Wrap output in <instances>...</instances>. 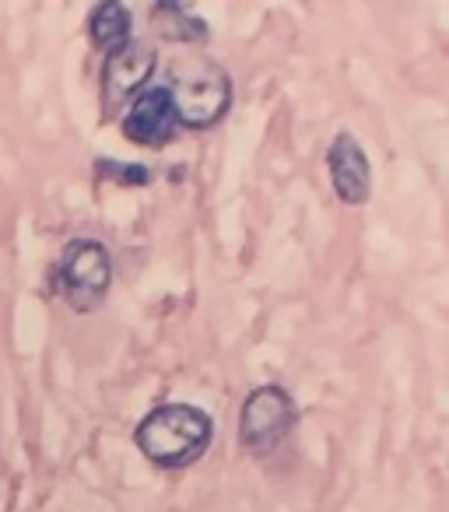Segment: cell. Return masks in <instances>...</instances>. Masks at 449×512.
Wrapping results in <instances>:
<instances>
[{
	"instance_id": "cell-9",
	"label": "cell",
	"mask_w": 449,
	"mask_h": 512,
	"mask_svg": "<svg viewBox=\"0 0 449 512\" xmlns=\"http://www.w3.org/2000/svg\"><path fill=\"white\" fill-rule=\"evenodd\" d=\"M151 25H155V32L162 39H169V43H207V22L204 18H197L193 11H186L183 4H176V0H162V4H155L151 8Z\"/></svg>"
},
{
	"instance_id": "cell-7",
	"label": "cell",
	"mask_w": 449,
	"mask_h": 512,
	"mask_svg": "<svg viewBox=\"0 0 449 512\" xmlns=\"http://www.w3.org/2000/svg\"><path fill=\"white\" fill-rule=\"evenodd\" d=\"M327 172L337 200L348 207H362L372 197V165L355 134H337L327 148Z\"/></svg>"
},
{
	"instance_id": "cell-4",
	"label": "cell",
	"mask_w": 449,
	"mask_h": 512,
	"mask_svg": "<svg viewBox=\"0 0 449 512\" xmlns=\"http://www.w3.org/2000/svg\"><path fill=\"white\" fill-rule=\"evenodd\" d=\"M295 425H299V407L285 386H257L239 407V442L253 456H271L274 449H281L292 439Z\"/></svg>"
},
{
	"instance_id": "cell-8",
	"label": "cell",
	"mask_w": 449,
	"mask_h": 512,
	"mask_svg": "<svg viewBox=\"0 0 449 512\" xmlns=\"http://www.w3.org/2000/svg\"><path fill=\"white\" fill-rule=\"evenodd\" d=\"M130 32H134V15L120 0H106V4L92 8V15H88V39L106 57L130 43Z\"/></svg>"
},
{
	"instance_id": "cell-2",
	"label": "cell",
	"mask_w": 449,
	"mask_h": 512,
	"mask_svg": "<svg viewBox=\"0 0 449 512\" xmlns=\"http://www.w3.org/2000/svg\"><path fill=\"white\" fill-rule=\"evenodd\" d=\"M183 130H211L232 109V78L221 64L207 57H190L172 67L169 85Z\"/></svg>"
},
{
	"instance_id": "cell-6",
	"label": "cell",
	"mask_w": 449,
	"mask_h": 512,
	"mask_svg": "<svg viewBox=\"0 0 449 512\" xmlns=\"http://www.w3.org/2000/svg\"><path fill=\"white\" fill-rule=\"evenodd\" d=\"M120 130L130 144L137 148H165V144L176 141L179 127V116L176 106H172V95L165 85H148L120 116Z\"/></svg>"
},
{
	"instance_id": "cell-5",
	"label": "cell",
	"mask_w": 449,
	"mask_h": 512,
	"mask_svg": "<svg viewBox=\"0 0 449 512\" xmlns=\"http://www.w3.org/2000/svg\"><path fill=\"white\" fill-rule=\"evenodd\" d=\"M155 67H158V53L155 46L148 43H134L130 39L123 50L109 53L102 60V74H99V102H102V113L109 116H123V109L151 85L155 78Z\"/></svg>"
},
{
	"instance_id": "cell-10",
	"label": "cell",
	"mask_w": 449,
	"mask_h": 512,
	"mask_svg": "<svg viewBox=\"0 0 449 512\" xmlns=\"http://www.w3.org/2000/svg\"><path fill=\"white\" fill-rule=\"evenodd\" d=\"M95 172L102 179H113L120 186H148L151 183V169L137 162H109V158H99L95 162Z\"/></svg>"
},
{
	"instance_id": "cell-1",
	"label": "cell",
	"mask_w": 449,
	"mask_h": 512,
	"mask_svg": "<svg viewBox=\"0 0 449 512\" xmlns=\"http://www.w3.org/2000/svg\"><path fill=\"white\" fill-rule=\"evenodd\" d=\"M214 439V421L193 404H162L134 428V446L144 460L162 470H186L207 453Z\"/></svg>"
},
{
	"instance_id": "cell-3",
	"label": "cell",
	"mask_w": 449,
	"mask_h": 512,
	"mask_svg": "<svg viewBox=\"0 0 449 512\" xmlns=\"http://www.w3.org/2000/svg\"><path fill=\"white\" fill-rule=\"evenodd\" d=\"M50 288L71 313H95L113 288V256L99 239H71L50 267Z\"/></svg>"
}]
</instances>
